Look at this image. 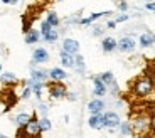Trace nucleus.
<instances>
[{
    "label": "nucleus",
    "mask_w": 155,
    "mask_h": 138,
    "mask_svg": "<svg viewBox=\"0 0 155 138\" xmlns=\"http://www.w3.org/2000/svg\"><path fill=\"white\" fill-rule=\"evenodd\" d=\"M0 71H2V64H0Z\"/></svg>",
    "instance_id": "nucleus-39"
},
{
    "label": "nucleus",
    "mask_w": 155,
    "mask_h": 138,
    "mask_svg": "<svg viewBox=\"0 0 155 138\" xmlns=\"http://www.w3.org/2000/svg\"><path fill=\"white\" fill-rule=\"evenodd\" d=\"M66 71H62L61 67H54V69H51L49 71V77L52 81H62V79H66Z\"/></svg>",
    "instance_id": "nucleus-20"
},
{
    "label": "nucleus",
    "mask_w": 155,
    "mask_h": 138,
    "mask_svg": "<svg viewBox=\"0 0 155 138\" xmlns=\"http://www.w3.org/2000/svg\"><path fill=\"white\" fill-rule=\"evenodd\" d=\"M31 93H32V89L29 88V86H25L24 91H22V94H20V100H27L29 96H31Z\"/></svg>",
    "instance_id": "nucleus-29"
},
{
    "label": "nucleus",
    "mask_w": 155,
    "mask_h": 138,
    "mask_svg": "<svg viewBox=\"0 0 155 138\" xmlns=\"http://www.w3.org/2000/svg\"><path fill=\"white\" fill-rule=\"evenodd\" d=\"M58 37H59V32L56 31L54 27H52V29H51V31L47 32V34H44V35H42V39L46 41V42H56V41H58Z\"/></svg>",
    "instance_id": "nucleus-24"
},
{
    "label": "nucleus",
    "mask_w": 155,
    "mask_h": 138,
    "mask_svg": "<svg viewBox=\"0 0 155 138\" xmlns=\"http://www.w3.org/2000/svg\"><path fill=\"white\" fill-rule=\"evenodd\" d=\"M47 77H49V73H47V71H44V69H32V71H31V79L32 81L46 83Z\"/></svg>",
    "instance_id": "nucleus-13"
},
{
    "label": "nucleus",
    "mask_w": 155,
    "mask_h": 138,
    "mask_svg": "<svg viewBox=\"0 0 155 138\" xmlns=\"http://www.w3.org/2000/svg\"><path fill=\"white\" fill-rule=\"evenodd\" d=\"M153 79L150 76H138L132 83V93L137 98H145L153 91Z\"/></svg>",
    "instance_id": "nucleus-2"
},
{
    "label": "nucleus",
    "mask_w": 155,
    "mask_h": 138,
    "mask_svg": "<svg viewBox=\"0 0 155 138\" xmlns=\"http://www.w3.org/2000/svg\"><path fill=\"white\" fill-rule=\"evenodd\" d=\"M100 79L103 81L106 86H113V84H115V76H113V73H110V71L100 74Z\"/></svg>",
    "instance_id": "nucleus-23"
},
{
    "label": "nucleus",
    "mask_w": 155,
    "mask_h": 138,
    "mask_svg": "<svg viewBox=\"0 0 155 138\" xmlns=\"http://www.w3.org/2000/svg\"><path fill=\"white\" fill-rule=\"evenodd\" d=\"M49 61V52H47L44 47H37V49L32 52V62L34 64H44V62Z\"/></svg>",
    "instance_id": "nucleus-6"
},
{
    "label": "nucleus",
    "mask_w": 155,
    "mask_h": 138,
    "mask_svg": "<svg viewBox=\"0 0 155 138\" xmlns=\"http://www.w3.org/2000/svg\"><path fill=\"white\" fill-rule=\"evenodd\" d=\"M59 2H64V0H59Z\"/></svg>",
    "instance_id": "nucleus-41"
},
{
    "label": "nucleus",
    "mask_w": 155,
    "mask_h": 138,
    "mask_svg": "<svg viewBox=\"0 0 155 138\" xmlns=\"http://www.w3.org/2000/svg\"><path fill=\"white\" fill-rule=\"evenodd\" d=\"M145 8H147V10H152L155 14V2H148V4H145Z\"/></svg>",
    "instance_id": "nucleus-32"
},
{
    "label": "nucleus",
    "mask_w": 155,
    "mask_h": 138,
    "mask_svg": "<svg viewBox=\"0 0 155 138\" xmlns=\"http://www.w3.org/2000/svg\"><path fill=\"white\" fill-rule=\"evenodd\" d=\"M62 51L68 54H73L76 56L79 52V42L74 41V39H64V42H62Z\"/></svg>",
    "instance_id": "nucleus-8"
},
{
    "label": "nucleus",
    "mask_w": 155,
    "mask_h": 138,
    "mask_svg": "<svg viewBox=\"0 0 155 138\" xmlns=\"http://www.w3.org/2000/svg\"><path fill=\"white\" fill-rule=\"evenodd\" d=\"M0 138H7V136H5V135H0Z\"/></svg>",
    "instance_id": "nucleus-37"
},
{
    "label": "nucleus",
    "mask_w": 155,
    "mask_h": 138,
    "mask_svg": "<svg viewBox=\"0 0 155 138\" xmlns=\"http://www.w3.org/2000/svg\"><path fill=\"white\" fill-rule=\"evenodd\" d=\"M93 84H94V88H93V94L96 96V98H101V96H105V93H106V84L100 79V76H94V77H93Z\"/></svg>",
    "instance_id": "nucleus-10"
},
{
    "label": "nucleus",
    "mask_w": 155,
    "mask_h": 138,
    "mask_svg": "<svg viewBox=\"0 0 155 138\" xmlns=\"http://www.w3.org/2000/svg\"><path fill=\"white\" fill-rule=\"evenodd\" d=\"M103 123H105V128H110V130H113V128L120 126V116H118V113L115 111H106L105 115H103Z\"/></svg>",
    "instance_id": "nucleus-5"
},
{
    "label": "nucleus",
    "mask_w": 155,
    "mask_h": 138,
    "mask_svg": "<svg viewBox=\"0 0 155 138\" xmlns=\"http://www.w3.org/2000/svg\"><path fill=\"white\" fill-rule=\"evenodd\" d=\"M47 86H49V96L52 100H62V98L68 96V88L62 84L61 81H52Z\"/></svg>",
    "instance_id": "nucleus-4"
},
{
    "label": "nucleus",
    "mask_w": 155,
    "mask_h": 138,
    "mask_svg": "<svg viewBox=\"0 0 155 138\" xmlns=\"http://www.w3.org/2000/svg\"><path fill=\"white\" fill-rule=\"evenodd\" d=\"M125 20H128V15H127V14H121V15H118L115 19V22L118 24V22H125Z\"/></svg>",
    "instance_id": "nucleus-31"
},
{
    "label": "nucleus",
    "mask_w": 155,
    "mask_h": 138,
    "mask_svg": "<svg viewBox=\"0 0 155 138\" xmlns=\"http://www.w3.org/2000/svg\"><path fill=\"white\" fill-rule=\"evenodd\" d=\"M152 130H153V131H155V126H153V128H152Z\"/></svg>",
    "instance_id": "nucleus-40"
},
{
    "label": "nucleus",
    "mask_w": 155,
    "mask_h": 138,
    "mask_svg": "<svg viewBox=\"0 0 155 138\" xmlns=\"http://www.w3.org/2000/svg\"><path fill=\"white\" fill-rule=\"evenodd\" d=\"M135 47H137V44L132 37H121L118 41V49L121 52H132V51H135Z\"/></svg>",
    "instance_id": "nucleus-7"
},
{
    "label": "nucleus",
    "mask_w": 155,
    "mask_h": 138,
    "mask_svg": "<svg viewBox=\"0 0 155 138\" xmlns=\"http://www.w3.org/2000/svg\"><path fill=\"white\" fill-rule=\"evenodd\" d=\"M74 67L78 69V73L79 74L84 73V59H83V56H79V54L74 56Z\"/></svg>",
    "instance_id": "nucleus-25"
},
{
    "label": "nucleus",
    "mask_w": 155,
    "mask_h": 138,
    "mask_svg": "<svg viewBox=\"0 0 155 138\" xmlns=\"http://www.w3.org/2000/svg\"><path fill=\"white\" fill-rule=\"evenodd\" d=\"M116 5H118V8H120L121 12H125L128 8V4L125 2V0H118V4H116Z\"/></svg>",
    "instance_id": "nucleus-30"
},
{
    "label": "nucleus",
    "mask_w": 155,
    "mask_h": 138,
    "mask_svg": "<svg viewBox=\"0 0 155 138\" xmlns=\"http://www.w3.org/2000/svg\"><path fill=\"white\" fill-rule=\"evenodd\" d=\"M120 131H121V135H133V131H132V125L128 121H125V123H120Z\"/></svg>",
    "instance_id": "nucleus-26"
},
{
    "label": "nucleus",
    "mask_w": 155,
    "mask_h": 138,
    "mask_svg": "<svg viewBox=\"0 0 155 138\" xmlns=\"http://www.w3.org/2000/svg\"><path fill=\"white\" fill-rule=\"evenodd\" d=\"M31 118H32V115H29V113H19V115L15 116L17 126H19V128H24L29 121H31Z\"/></svg>",
    "instance_id": "nucleus-21"
},
{
    "label": "nucleus",
    "mask_w": 155,
    "mask_h": 138,
    "mask_svg": "<svg viewBox=\"0 0 155 138\" xmlns=\"http://www.w3.org/2000/svg\"><path fill=\"white\" fill-rule=\"evenodd\" d=\"M132 125V131L133 135H140V136H143L147 135L148 131L153 128V121H152V116L150 115H145V113H138L135 118L130 121Z\"/></svg>",
    "instance_id": "nucleus-1"
},
{
    "label": "nucleus",
    "mask_w": 155,
    "mask_h": 138,
    "mask_svg": "<svg viewBox=\"0 0 155 138\" xmlns=\"http://www.w3.org/2000/svg\"><path fill=\"white\" fill-rule=\"evenodd\" d=\"M59 58H61V64L64 66V67H74V56L73 54H68V52H64V51H61Z\"/></svg>",
    "instance_id": "nucleus-19"
},
{
    "label": "nucleus",
    "mask_w": 155,
    "mask_h": 138,
    "mask_svg": "<svg viewBox=\"0 0 155 138\" xmlns=\"http://www.w3.org/2000/svg\"><path fill=\"white\" fill-rule=\"evenodd\" d=\"M0 83L4 86H15L17 76L14 73H2L0 74Z\"/></svg>",
    "instance_id": "nucleus-16"
},
{
    "label": "nucleus",
    "mask_w": 155,
    "mask_h": 138,
    "mask_svg": "<svg viewBox=\"0 0 155 138\" xmlns=\"http://www.w3.org/2000/svg\"><path fill=\"white\" fill-rule=\"evenodd\" d=\"M110 14H111V12H96V14H91V15L89 17H86V19H79V24H81V25H89V24H93L94 20H98L100 19V17H103V15H110Z\"/></svg>",
    "instance_id": "nucleus-17"
},
{
    "label": "nucleus",
    "mask_w": 155,
    "mask_h": 138,
    "mask_svg": "<svg viewBox=\"0 0 155 138\" xmlns=\"http://www.w3.org/2000/svg\"><path fill=\"white\" fill-rule=\"evenodd\" d=\"M103 110H105V101L100 100V98H96V100H91V101L88 103V111L91 113V115H100Z\"/></svg>",
    "instance_id": "nucleus-9"
},
{
    "label": "nucleus",
    "mask_w": 155,
    "mask_h": 138,
    "mask_svg": "<svg viewBox=\"0 0 155 138\" xmlns=\"http://www.w3.org/2000/svg\"><path fill=\"white\" fill-rule=\"evenodd\" d=\"M39 39H41V32L35 29H29L25 32V44H35L39 42Z\"/></svg>",
    "instance_id": "nucleus-18"
},
{
    "label": "nucleus",
    "mask_w": 155,
    "mask_h": 138,
    "mask_svg": "<svg viewBox=\"0 0 155 138\" xmlns=\"http://www.w3.org/2000/svg\"><path fill=\"white\" fill-rule=\"evenodd\" d=\"M101 49L105 52H113L115 49H118V41H115L113 37H105L101 42Z\"/></svg>",
    "instance_id": "nucleus-12"
},
{
    "label": "nucleus",
    "mask_w": 155,
    "mask_h": 138,
    "mask_svg": "<svg viewBox=\"0 0 155 138\" xmlns=\"http://www.w3.org/2000/svg\"><path fill=\"white\" fill-rule=\"evenodd\" d=\"M2 4H8V5H14V4H17L19 0H0Z\"/></svg>",
    "instance_id": "nucleus-35"
},
{
    "label": "nucleus",
    "mask_w": 155,
    "mask_h": 138,
    "mask_svg": "<svg viewBox=\"0 0 155 138\" xmlns=\"http://www.w3.org/2000/svg\"><path fill=\"white\" fill-rule=\"evenodd\" d=\"M88 125L93 130H103L105 128V123H103V113H100V115H91L88 120Z\"/></svg>",
    "instance_id": "nucleus-11"
},
{
    "label": "nucleus",
    "mask_w": 155,
    "mask_h": 138,
    "mask_svg": "<svg viewBox=\"0 0 155 138\" xmlns=\"http://www.w3.org/2000/svg\"><path fill=\"white\" fill-rule=\"evenodd\" d=\"M68 100H69V101H76L78 98H76V94H74V93H68Z\"/></svg>",
    "instance_id": "nucleus-36"
},
{
    "label": "nucleus",
    "mask_w": 155,
    "mask_h": 138,
    "mask_svg": "<svg viewBox=\"0 0 155 138\" xmlns=\"http://www.w3.org/2000/svg\"><path fill=\"white\" fill-rule=\"evenodd\" d=\"M148 2H155V0H148Z\"/></svg>",
    "instance_id": "nucleus-38"
},
{
    "label": "nucleus",
    "mask_w": 155,
    "mask_h": 138,
    "mask_svg": "<svg viewBox=\"0 0 155 138\" xmlns=\"http://www.w3.org/2000/svg\"><path fill=\"white\" fill-rule=\"evenodd\" d=\"M140 46L142 47H150L155 44V34L153 32H143V34L140 35Z\"/></svg>",
    "instance_id": "nucleus-14"
},
{
    "label": "nucleus",
    "mask_w": 155,
    "mask_h": 138,
    "mask_svg": "<svg viewBox=\"0 0 155 138\" xmlns=\"http://www.w3.org/2000/svg\"><path fill=\"white\" fill-rule=\"evenodd\" d=\"M42 135V130H41V125H39V118L35 113H32L31 121L25 125L24 128H19L17 131V138L19 136H25V138H39Z\"/></svg>",
    "instance_id": "nucleus-3"
},
{
    "label": "nucleus",
    "mask_w": 155,
    "mask_h": 138,
    "mask_svg": "<svg viewBox=\"0 0 155 138\" xmlns=\"http://www.w3.org/2000/svg\"><path fill=\"white\" fill-rule=\"evenodd\" d=\"M51 29H52V27L49 25V24L46 22V20H44L42 24H41V35H44V34H47V32L51 31Z\"/></svg>",
    "instance_id": "nucleus-28"
},
{
    "label": "nucleus",
    "mask_w": 155,
    "mask_h": 138,
    "mask_svg": "<svg viewBox=\"0 0 155 138\" xmlns=\"http://www.w3.org/2000/svg\"><path fill=\"white\" fill-rule=\"evenodd\" d=\"M39 125H41V130H42V133L44 131H49L51 130V121H49V118H41L39 120Z\"/></svg>",
    "instance_id": "nucleus-27"
},
{
    "label": "nucleus",
    "mask_w": 155,
    "mask_h": 138,
    "mask_svg": "<svg viewBox=\"0 0 155 138\" xmlns=\"http://www.w3.org/2000/svg\"><path fill=\"white\" fill-rule=\"evenodd\" d=\"M27 86L32 89V93L35 94V98H42V88H44V83H39V81H32V79H29L27 81Z\"/></svg>",
    "instance_id": "nucleus-15"
},
{
    "label": "nucleus",
    "mask_w": 155,
    "mask_h": 138,
    "mask_svg": "<svg viewBox=\"0 0 155 138\" xmlns=\"http://www.w3.org/2000/svg\"><path fill=\"white\" fill-rule=\"evenodd\" d=\"M46 22L49 24L51 27H59V24H61V19H59L58 17V14H56V12H49V14H47V17H46Z\"/></svg>",
    "instance_id": "nucleus-22"
},
{
    "label": "nucleus",
    "mask_w": 155,
    "mask_h": 138,
    "mask_svg": "<svg viewBox=\"0 0 155 138\" xmlns=\"http://www.w3.org/2000/svg\"><path fill=\"white\" fill-rule=\"evenodd\" d=\"M106 27H108V29H115L116 22H115V20H108V22H106Z\"/></svg>",
    "instance_id": "nucleus-34"
},
{
    "label": "nucleus",
    "mask_w": 155,
    "mask_h": 138,
    "mask_svg": "<svg viewBox=\"0 0 155 138\" xmlns=\"http://www.w3.org/2000/svg\"><path fill=\"white\" fill-rule=\"evenodd\" d=\"M103 34V29H101V27H94L93 29V35H101Z\"/></svg>",
    "instance_id": "nucleus-33"
}]
</instances>
